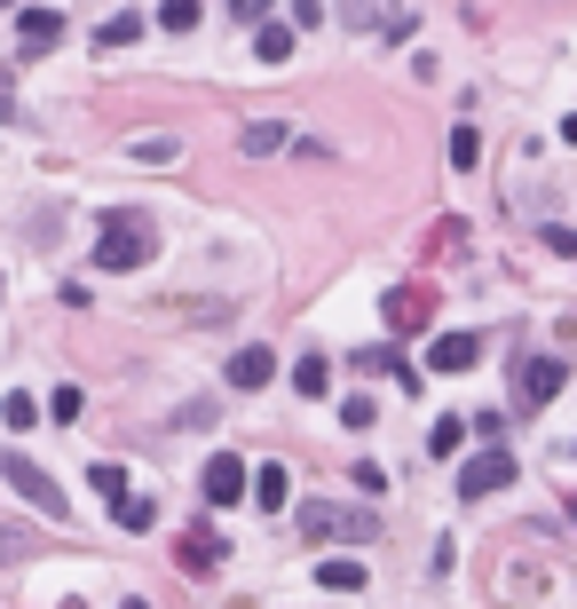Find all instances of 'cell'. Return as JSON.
<instances>
[{
  "label": "cell",
  "instance_id": "11",
  "mask_svg": "<svg viewBox=\"0 0 577 609\" xmlns=\"http://www.w3.org/2000/svg\"><path fill=\"white\" fill-rule=\"evenodd\" d=\"M246 499L261 506V515H285V506H293V476L269 459V467H254V491H246Z\"/></svg>",
  "mask_w": 577,
  "mask_h": 609
},
{
  "label": "cell",
  "instance_id": "31",
  "mask_svg": "<svg viewBox=\"0 0 577 609\" xmlns=\"http://www.w3.org/2000/svg\"><path fill=\"white\" fill-rule=\"evenodd\" d=\"M562 134H569V143H577V119H569V127H562Z\"/></svg>",
  "mask_w": 577,
  "mask_h": 609
},
{
  "label": "cell",
  "instance_id": "3",
  "mask_svg": "<svg viewBox=\"0 0 577 609\" xmlns=\"http://www.w3.org/2000/svg\"><path fill=\"white\" fill-rule=\"evenodd\" d=\"M515 483V452H506V435H483V452L459 459V499H491Z\"/></svg>",
  "mask_w": 577,
  "mask_h": 609
},
{
  "label": "cell",
  "instance_id": "13",
  "mask_svg": "<svg viewBox=\"0 0 577 609\" xmlns=\"http://www.w3.org/2000/svg\"><path fill=\"white\" fill-rule=\"evenodd\" d=\"M341 24H356V32H403V9H396V0H341Z\"/></svg>",
  "mask_w": 577,
  "mask_h": 609
},
{
  "label": "cell",
  "instance_id": "18",
  "mask_svg": "<svg viewBox=\"0 0 577 609\" xmlns=\"http://www.w3.org/2000/svg\"><path fill=\"white\" fill-rule=\"evenodd\" d=\"M254 56H261V63H285V56H293V24H261V32H254Z\"/></svg>",
  "mask_w": 577,
  "mask_h": 609
},
{
  "label": "cell",
  "instance_id": "2",
  "mask_svg": "<svg viewBox=\"0 0 577 609\" xmlns=\"http://www.w3.org/2000/svg\"><path fill=\"white\" fill-rule=\"evenodd\" d=\"M158 254V230H151V214H127V207H111L104 214V238H95V269H143Z\"/></svg>",
  "mask_w": 577,
  "mask_h": 609
},
{
  "label": "cell",
  "instance_id": "27",
  "mask_svg": "<svg viewBox=\"0 0 577 609\" xmlns=\"http://www.w3.org/2000/svg\"><path fill=\"white\" fill-rule=\"evenodd\" d=\"M341 428H372V396H349L341 403Z\"/></svg>",
  "mask_w": 577,
  "mask_h": 609
},
{
  "label": "cell",
  "instance_id": "10",
  "mask_svg": "<svg viewBox=\"0 0 577 609\" xmlns=\"http://www.w3.org/2000/svg\"><path fill=\"white\" fill-rule=\"evenodd\" d=\"M474 356H483L474 332H435L427 341V372H474Z\"/></svg>",
  "mask_w": 577,
  "mask_h": 609
},
{
  "label": "cell",
  "instance_id": "26",
  "mask_svg": "<svg viewBox=\"0 0 577 609\" xmlns=\"http://www.w3.org/2000/svg\"><path fill=\"white\" fill-rule=\"evenodd\" d=\"M87 483L104 491V499H119V491H127V476H119V467H87Z\"/></svg>",
  "mask_w": 577,
  "mask_h": 609
},
{
  "label": "cell",
  "instance_id": "25",
  "mask_svg": "<svg viewBox=\"0 0 577 609\" xmlns=\"http://www.w3.org/2000/svg\"><path fill=\"white\" fill-rule=\"evenodd\" d=\"M474 159H483V134H474V127H451V166H474Z\"/></svg>",
  "mask_w": 577,
  "mask_h": 609
},
{
  "label": "cell",
  "instance_id": "29",
  "mask_svg": "<svg viewBox=\"0 0 577 609\" xmlns=\"http://www.w3.org/2000/svg\"><path fill=\"white\" fill-rule=\"evenodd\" d=\"M293 24H301V32H317V24H325V0H293Z\"/></svg>",
  "mask_w": 577,
  "mask_h": 609
},
{
  "label": "cell",
  "instance_id": "1",
  "mask_svg": "<svg viewBox=\"0 0 577 609\" xmlns=\"http://www.w3.org/2000/svg\"><path fill=\"white\" fill-rule=\"evenodd\" d=\"M293 523L309 547H372L380 538V506H356V499H301Z\"/></svg>",
  "mask_w": 577,
  "mask_h": 609
},
{
  "label": "cell",
  "instance_id": "8",
  "mask_svg": "<svg viewBox=\"0 0 577 609\" xmlns=\"http://www.w3.org/2000/svg\"><path fill=\"white\" fill-rule=\"evenodd\" d=\"M63 40V9H32V0H24V9H16V48L24 56H48Z\"/></svg>",
  "mask_w": 577,
  "mask_h": 609
},
{
  "label": "cell",
  "instance_id": "16",
  "mask_svg": "<svg viewBox=\"0 0 577 609\" xmlns=\"http://www.w3.org/2000/svg\"><path fill=\"white\" fill-rule=\"evenodd\" d=\"M134 40H143V16H104V24H95V48H134Z\"/></svg>",
  "mask_w": 577,
  "mask_h": 609
},
{
  "label": "cell",
  "instance_id": "6",
  "mask_svg": "<svg viewBox=\"0 0 577 609\" xmlns=\"http://www.w3.org/2000/svg\"><path fill=\"white\" fill-rule=\"evenodd\" d=\"M562 380H569V364H562V356H522V380H515L522 412H546V403L562 396Z\"/></svg>",
  "mask_w": 577,
  "mask_h": 609
},
{
  "label": "cell",
  "instance_id": "23",
  "mask_svg": "<svg viewBox=\"0 0 577 609\" xmlns=\"http://www.w3.org/2000/svg\"><path fill=\"white\" fill-rule=\"evenodd\" d=\"M0 420H9V428H32V420H40V403L16 388V396H0Z\"/></svg>",
  "mask_w": 577,
  "mask_h": 609
},
{
  "label": "cell",
  "instance_id": "14",
  "mask_svg": "<svg viewBox=\"0 0 577 609\" xmlns=\"http://www.w3.org/2000/svg\"><path fill=\"white\" fill-rule=\"evenodd\" d=\"M317 586H325V594H364V562H356V554L317 562Z\"/></svg>",
  "mask_w": 577,
  "mask_h": 609
},
{
  "label": "cell",
  "instance_id": "7",
  "mask_svg": "<svg viewBox=\"0 0 577 609\" xmlns=\"http://www.w3.org/2000/svg\"><path fill=\"white\" fill-rule=\"evenodd\" d=\"M222 554H229V547H222V530H214V523H190V530L175 538L182 578H207V570H222Z\"/></svg>",
  "mask_w": 577,
  "mask_h": 609
},
{
  "label": "cell",
  "instance_id": "32",
  "mask_svg": "<svg viewBox=\"0 0 577 609\" xmlns=\"http://www.w3.org/2000/svg\"><path fill=\"white\" fill-rule=\"evenodd\" d=\"M569 523H577V491H569Z\"/></svg>",
  "mask_w": 577,
  "mask_h": 609
},
{
  "label": "cell",
  "instance_id": "17",
  "mask_svg": "<svg viewBox=\"0 0 577 609\" xmlns=\"http://www.w3.org/2000/svg\"><path fill=\"white\" fill-rule=\"evenodd\" d=\"M427 452H435V459H459V452H467V420H451V412H444V420L427 428Z\"/></svg>",
  "mask_w": 577,
  "mask_h": 609
},
{
  "label": "cell",
  "instance_id": "21",
  "mask_svg": "<svg viewBox=\"0 0 577 609\" xmlns=\"http://www.w3.org/2000/svg\"><path fill=\"white\" fill-rule=\"evenodd\" d=\"M158 24L166 32H198V0H158Z\"/></svg>",
  "mask_w": 577,
  "mask_h": 609
},
{
  "label": "cell",
  "instance_id": "20",
  "mask_svg": "<svg viewBox=\"0 0 577 609\" xmlns=\"http://www.w3.org/2000/svg\"><path fill=\"white\" fill-rule=\"evenodd\" d=\"M278 143H285V127H278V119H254L246 134H237V151H246V159H261V151H278Z\"/></svg>",
  "mask_w": 577,
  "mask_h": 609
},
{
  "label": "cell",
  "instance_id": "12",
  "mask_svg": "<svg viewBox=\"0 0 577 609\" xmlns=\"http://www.w3.org/2000/svg\"><path fill=\"white\" fill-rule=\"evenodd\" d=\"M427 317H435V309H427L420 285H396V293H388V325H396V332H427Z\"/></svg>",
  "mask_w": 577,
  "mask_h": 609
},
{
  "label": "cell",
  "instance_id": "22",
  "mask_svg": "<svg viewBox=\"0 0 577 609\" xmlns=\"http://www.w3.org/2000/svg\"><path fill=\"white\" fill-rule=\"evenodd\" d=\"M127 151H134V159H182V143H175V134H134Z\"/></svg>",
  "mask_w": 577,
  "mask_h": 609
},
{
  "label": "cell",
  "instance_id": "19",
  "mask_svg": "<svg viewBox=\"0 0 577 609\" xmlns=\"http://www.w3.org/2000/svg\"><path fill=\"white\" fill-rule=\"evenodd\" d=\"M293 388H301V396L317 403V396L332 388V364H325V356H301V364H293Z\"/></svg>",
  "mask_w": 577,
  "mask_h": 609
},
{
  "label": "cell",
  "instance_id": "28",
  "mask_svg": "<svg viewBox=\"0 0 577 609\" xmlns=\"http://www.w3.org/2000/svg\"><path fill=\"white\" fill-rule=\"evenodd\" d=\"M269 9H278V0H229V16H237V24H261Z\"/></svg>",
  "mask_w": 577,
  "mask_h": 609
},
{
  "label": "cell",
  "instance_id": "5",
  "mask_svg": "<svg viewBox=\"0 0 577 609\" xmlns=\"http://www.w3.org/2000/svg\"><path fill=\"white\" fill-rule=\"evenodd\" d=\"M198 491H207V506H237V499L254 491V467L237 459V452H214V459H207V476H198Z\"/></svg>",
  "mask_w": 577,
  "mask_h": 609
},
{
  "label": "cell",
  "instance_id": "30",
  "mask_svg": "<svg viewBox=\"0 0 577 609\" xmlns=\"http://www.w3.org/2000/svg\"><path fill=\"white\" fill-rule=\"evenodd\" d=\"M0 9H9V16H16V9H24V0H0Z\"/></svg>",
  "mask_w": 577,
  "mask_h": 609
},
{
  "label": "cell",
  "instance_id": "24",
  "mask_svg": "<svg viewBox=\"0 0 577 609\" xmlns=\"http://www.w3.org/2000/svg\"><path fill=\"white\" fill-rule=\"evenodd\" d=\"M48 420H56V428H72V420H80V388H72V380L48 396Z\"/></svg>",
  "mask_w": 577,
  "mask_h": 609
},
{
  "label": "cell",
  "instance_id": "4",
  "mask_svg": "<svg viewBox=\"0 0 577 609\" xmlns=\"http://www.w3.org/2000/svg\"><path fill=\"white\" fill-rule=\"evenodd\" d=\"M0 483L9 491H24L32 506H40V515H63V491H56V476L40 459H24V452H0Z\"/></svg>",
  "mask_w": 577,
  "mask_h": 609
},
{
  "label": "cell",
  "instance_id": "15",
  "mask_svg": "<svg viewBox=\"0 0 577 609\" xmlns=\"http://www.w3.org/2000/svg\"><path fill=\"white\" fill-rule=\"evenodd\" d=\"M111 523H119V530H151V523H158V506H151L143 491H119V499H111Z\"/></svg>",
  "mask_w": 577,
  "mask_h": 609
},
{
  "label": "cell",
  "instance_id": "9",
  "mask_svg": "<svg viewBox=\"0 0 577 609\" xmlns=\"http://www.w3.org/2000/svg\"><path fill=\"white\" fill-rule=\"evenodd\" d=\"M222 380H229V388H246V396H261L269 380H278V356H269V349L254 341V349H237V356L222 364Z\"/></svg>",
  "mask_w": 577,
  "mask_h": 609
}]
</instances>
